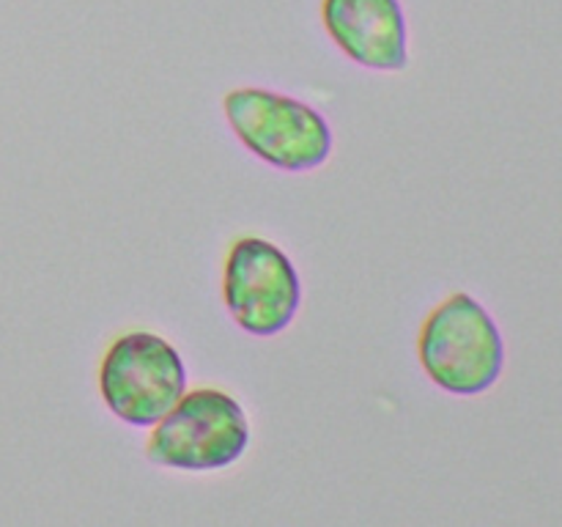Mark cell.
Returning <instances> with one entry per match:
<instances>
[{"label":"cell","mask_w":562,"mask_h":527,"mask_svg":"<svg viewBox=\"0 0 562 527\" xmlns=\"http://www.w3.org/2000/svg\"><path fill=\"white\" fill-rule=\"evenodd\" d=\"M335 47L362 69L401 71L409 64V27L401 0H322Z\"/></svg>","instance_id":"cell-6"},{"label":"cell","mask_w":562,"mask_h":527,"mask_svg":"<svg viewBox=\"0 0 562 527\" xmlns=\"http://www.w3.org/2000/svg\"><path fill=\"white\" fill-rule=\"evenodd\" d=\"M187 390V366L168 338L132 329L108 346L99 366V393L121 423L151 428Z\"/></svg>","instance_id":"cell-4"},{"label":"cell","mask_w":562,"mask_h":527,"mask_svg":"<svg viewBox=\"0 0 562 527\" xmlns=\"http://www.w3.org/2000/svg\"><path fill=\"white\" fill-rule=\"evenodd\" d=\"M423 373L450 395H481L499 382L505 340L492 313L467 291L439 302L417 335Z\"/></svg>","instance_id":"cell-1"},{"label":"cell","mask_w":562,"mask_h":527,"mask_svg":"<svg viewBox=\"0 0 562 527\" xmlns=\"http://www.w3.org/2000/svg\"><path fill=\"white\" fill-rule=\"evenodd\" d=\"M223 302L228 316L247 335L274 338L300 313V272L274 242L239 236L225 256Z\"/></svg>","instance_id":"cell-5"},{"label":"cell","mask_w":562,"mask_h":527,"mask_svg":"<svg viewBox=\"0 0 562 527\" xmlns=\"http://www.w3.org/2000/svg\"><path fill=\"white\" fill-rule=\"evenodd\" d=\"M250 448L247 412L228 390H184L151 426L146 456L151 464L181 472H214L236 464Z\"/></svg>","instance_id":"cell-2"},{"label":"cell","mask_w":562,"mask_h":527,"mask_svg":"<svg viewBox=\"0 0 562 527\" xmlns=\"http://www.w3.org/2000/svg\"><path fill=\"white\" fill-rule=\"evenodd\" d=\"M236 141L261 162L285 173L322 168L333 154V130L313 104L269 88L241 86L223 97Z\"/></svg>","instance_id":"cell-3"}]
</instances>
